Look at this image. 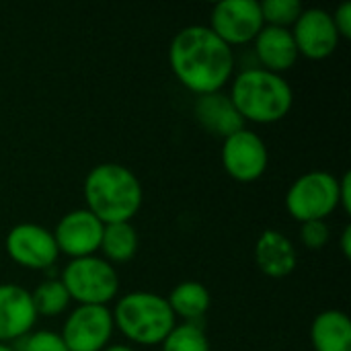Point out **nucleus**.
<instances>
[{"label":"nucleus","instance_id":"f257e3e1","mask_svg":"<svg viewBox=\"0 0 351 351\" xmlns=\"http://www.w3.org/2000/svg\"><path fill=\"white\" fill-rule=\"evenodd\" d=\"M171 70L193 95L222 90L234 72V51L208 25H189L175 33L169 47Z\"/></svg>","mask_w":351,"mask_h":351},{"label":"nucleus","instance_id":"f03ea898","mask_svg":"<svg viewBox=\"0 0 351 351\" xmlns=\"http://www.w3.org/2000/svg\"><path fill=\"white\" fill-rule=\"evenodd\" d=\"M86 210L103 224L132 222L142 208L144 189L136 173L119 162L93 167L82 185Z\"/></svg>","mask_w":351,"mask_h":351},{"label":"nucleus","instance_id":"7ed1b4c3","mask_svg":"<svg viewBox=\"0 0 351 351\" xmlns=\"http://www.w3.org/2000/svg\"><path fill=\"white\" fill-rule=\"evenodd\" d=\"M230 101L245 121L276 123L284 119L294 105L290 82L263 68H247L237 74L230 88Z\"/></svg>","mask_w":351,"mask_h":351},{"label":"nucleus","instance_id":"20e7f679","mask_svg":"<svg viewBox=\"0 0 351 351\" xmlns=\"http://www.w3.org/2000/svg\"><path fill=\"white\" fill-rule=\"evenodd\" d=\"M111 315L115 327L138 346H160L177 325L167 298L144 290L123 294Z\"/></svg>","mask_w":351,"mask_h":351},{"label":"nucleus","instance_id":"39448f33","mask_svg":"<svg viewBox=\"0 0 351 351\" xmlns=\"http://www.w3.org/2000/svg\"><path fill=\"white\" fill-rule=\"evenodd\" d=\"M60 280L70 300L86 306H107L119 292L117 269L97 255L70 259Z\"/></svg>","mask_w":351,"mask_h":351},{"label":"nucleus","instance_id":"423d86ee","mask_svg":"<svg viewBox=\"0 0 351 351\" xmlns=\"http://www.w3.org/2000/svg\"><path fill=\"white\" fill-rule=\"evenodd\" d=\"M284 204L300 224L325 220L339 208V179L327 171L304 173L290 185Z\"/></svg>","mask_w":351,"mask_h":351},{"label":"nucleus","instance_id":"0eeeda50","mask_svg":"<svg viewBox=\"0 0 351 351\" xmlns=\"http://www.w3.org/2000/svg\"><path fill=\"white\" fill-rule=\"evenodd\" d=\"M224 171L239 183H253L261 179L269 165V150L265 140L253 130H239L224 138L220 150Z\"/></svg>","mask_w":351,"mask_h":351},{"label":"nucleus","instance_id":"6e6552de","mask_svg":"<svg viewBox=\"0 0 351 351\" xmlns=\"http://www.w3.org/2000/svg\"><path fill=\"white\" fill-rule=\"evenodd\" d=\"M4 247L16 265L33 271L49 269L60 257L51 230L35 222L14 224L4 239Z\"/></svg>","mask_w":351,"mask_h":351},{"label":"nucleus","instance_id":"1a4fd4ad","mask_svg":"<svg viewBox=\"0 0 351 351\" xmlns=\"http://www.w3.org/2000/svg\"><path fill=\"white\" fill-rule=\"evenodd\" d=\"M263 25L265 23L257 0H222L214 4L208 27L232 47L251 43Z\"/></svg>","mask_w":351,"mask_h":351},{"label":"nucleus","instance_id":"9d476101","mask_svg":"<svg viewBox=\"0 0 351 351\" xmlns=\"http://www.w3.org/2000/svg\"><path fill=\"white\" fill-rule=\"evenodd\" d=\"M115 323L107 306L78 304L62 327L68 351H103L113 335Z\"/></svg>","mask_w":351,"mask_h":351},{"label":"nucleus","instance_id":"9b49d317","mask_svg":"<svg viewBox=\"0 0 351 351\" xmlns=\"http://www.w3.org/2000/svg\"><path fill=\"white\" fill-rule=\"evenodd\" d=\"M103 228L105 224L95 214H90L86 208H78L64 214L51 234L60 253L68 255L70 259H80L90 257L101 249Z\"/></svg>","mask_w":351,"mask_h":351},{"label":"nucleus","instance_id":"f8f14e48","mask_svg":"<svg viewBox=\"0 0 351 351\" xmlns=\"http://www.w3.org/2000/svg\"><path fill=\"white\" fill-rule=\"evenodd\" d=\"M290 31L296 41L298 53L308 60L329 58L341 41L331 12L317 6L304 8Z\"/></svg>","mask_w":351,"mask_h":351},{"label":"nucleus","instance_id":"ddd939ff","mask_svg":"<svg viewBox=\"0 0 351 351\" xmlns=\"http://www.w3.org/2000/svg\"><path fill=\"white\" fill-rule=\"evenodd\" d=\"M31 292L19 284H0V343L23 339L35 327Z\"/></svg>","mask_w":351,"mask_h":351},{"label":"nucleus","instance_id":"4468645a","mask_svg":"<svg viewBox=\"0 0 351 351\" xmlns=\"http://www.w3.org/2000/svg\"><path fill=\"white\" fill-rule=\"evenodd\" d=\"M253 257L259 271L274 280L288 278L298 263V253L294 243L276 228H267L259 234L253 249Z\"/></svg>","mask_w":351,"mask_h":351},{"label":"nucleus","instance_id":"2eb2a0df","mask_svg":"<svg viewBox=\"0 0 351 351\" xmlns=\"http://www.w3.org/2000/svg\"><path fill=\"white\" fill-rule=\"evenodd\" d=\"M253 43H255V53L261 62L259 68L276 74L290 70L300 58L292 31L286 27L263 25V29L253 39Z\"/></svg>","mask_w":351,"mask_h":351},{"label":"nucleus","instance_id":"dca6fc26","mask_svg":"<svg viewBox=\"0 0 351 351\" xmlns=\"http://www.w3.org/2000/svg\"><path fill=\"white\" fill-rule=\"evenodd\" d=\"M193 113L202 128H206L210 134H214L222 140L245 128V119L239 115L230 97L224 95L222 90L210 93V95H199L195 99Z\"/></svg>","mask_w":351,"mask_h":351},{"label":"nucleus","instance_id":"f3484780","mask_svg":"<svg viewBox=\"0 0 351 351\" xmlns=\"http://www.w3.org/2000/svg\"><path fill=\"white\" fill-rule=\"evenodd\" d=\"M315 351H351V321L343 311H323L311 325Z\"/></svg>","mask_w":351,"mask_h":351},{"label":"nucleus","instance_id":"a211bd4d","mask_svg":"<svg viewBox=\"0 0 351 351\" xmlns=\"http://www.w3.org/2000/svg\"><path fill=\"white\" fill-rule=\"evenodd\" d=\"M165 298H167L173 315L185 319L187 323L199 321L210 311V304H212L210 290L202 282H195V280H187V282L177 284L171 290V294Z\"/></svg>","mask_w":351,"mask_h":351},{"label":"nucleus","instance_id":"6ab92c4d","mask_svg":"<svg viewBox=\"0 0 351 351\" xmlns=\"http://www.w3.org/2000/svg\"><path fill=\"white\" fill-rule=\"evenodd\" d=\"M103 259L113 263H128L138 253V232L132 222H115L105 224L101 249Z\"/></svg>","mask_w":351,"mask_h":351},{"label":"nucleus","instance_id":"aec40b11","mask_svg":"<svg viewBox=\"0 0 351 351\" xmlns=\"http://www.w3.org/2000/svg\"><path fill=\"white\" fill-rule=\"evenodd\" d=\"M31 300L35 306L37 317H58L68 311L70 306V294L64 288L62 280H45L41 282L33 292Z\"/></svg>","mask_w":351,"mask_h":351},{"label":"nucleus","instance_id":"412c9836","mask_svg":"<svg viewBox=\"0 0 351 351\" xmlns=\"http://www.w3.org/2000/svg\"><path fill=\"white\" fill-rule=\"evenodd\" d=\"M160 346L162 351H212L208 335L197 323L175 325Z\"/></svg>","mask_w":351,"mask_h":351},{"label":"nucleus","instance_id":"4be33fe9","mask_svg":"<svg viewBox=\"0 0 351 351\" xmlns=\"http://www.w3.org/2000/svg\"><path fill=\"white\" fill-rule=\"evenodd\" d=\"M259 6L265 25L286 27V29H290L300 16V12L304 10L300 0H263L259 2Z\"/></svg>","mask_w":351,"mask_h":351},{"label":"nucleus","instance_id":"5701e85b","mask_svg":"<svg viewBox=\"0 0 351 351\" xmlns=\"http://www.w3.org/2000/svg\"><path fill=\"white\" fill-rule=\"evenodd\" d=\"M14 351H68V348L60 333L31 331L23 339H19V348Z\"/></svg>","mask_w":351,"mask_h":351},{"label":"nucleus","instance_id":"b1692460","mask_svg":"<svg viewBox=\"0 0 351 351\" xmlns=\"http://www.w3.org/2000/svg\"><path fill=\"white\" fill-rule=\"evenodd\" d=\"M331 239L329 226L325 220H313V222H302L300 226V241L306 249L319 251L323 249Z\"/></svg>","mask_w":351,"mask_h":351},{"label":"nucleus","instance_id":"393cba45","mask_svg":"<svg viewBox=\"0 0 351 351\" xmlns=\"http://www.w3.org/2000/svg\"><path fill=\"white\" fill-rule=\"evenodd\" d=\"M333 16V23H335V29L339 33L341 39H350L351 37V2L350 0H343L335 12L331 14Z\"/></svg>","mask_w":351,"mask_h":351},{"label":"nucleus","instance_id":"a878e982","mask_svg":"<svg viewBox=\"0 0 351 351\" xmlns=\"http://www.w3.org/2000/svg\"><path fill=\"white\" fill-rule=\"evenodd\" d=\"M351 173L350 171H346L343 173V177L339 179V208L346 212V214H350L351 210Z\"/></svg>","mask_w":351,"mask_h":351},{"label":"nucleus","instance_id":"bb28decb","mask_svg":"<svg viewBox=\"0 0 351 351\" xmlns=\"http://www.w3.org/2000/svg\"><path fill=\"white\" fill-rule=\"evenodd\" d=\"M341 251L346 257H351V226L343 228V234H341Z\"/></svg>","mask_w":351,"mask_h":351},{"label":"nucleus","instance_id":"cd10ccee","mask_svg":"<svg viewBox=\"0 0 351 351\" xmlns=\"http://www.w3.org/2000/svg\"><path fill=\"white\" fill-rule=\"evenodd\" d=\"M103 351H134L130 346H109V348H105Z\"/></svg>","mask_w":351,"mask_h":351},{"label":"nucleus","instance_id":"c85d7f7f","mask_svg":"<svg viewBox=\"0 0 351 351\" xmlns=\"http://www.w3.org/2000/svg\"><path fill=\"white\" fill-rule=\"evenodd\" d=\"M0 351H14V348L8 346V343H0Z\"/></svg>","mask_w":351,"mask_h":351}]
</instances>
